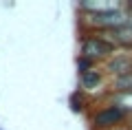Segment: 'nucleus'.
Returning <instances> with one entry per match:
<instances>
[{
    "label": "nucleus",
    "mask_w": 132,
    "mask_h": 130,
    "mask_svg": "<svg viewBox=\"0 0 132 130\" xmlns=\"http://www.w3.org/2000/svg\"><path fill=\"white\" fill-rule=\"evenodd\" d=\"M117 44L110 37V31H84L79 40V55L95 62H106L117 53Z\"/></svg>",
    "instance_id": "nucleus-1"
},
{
    "label": "nucleus",
    "mask_w": 132,
    "mask_h": 130,
    "mask_svg": "<svg viewBox=\"0 0 132 130\" xmlns=\"http://www.w3.org/2000/svg\"><path fill=\"white\" fill-rule=\"evenodd\" d=\"M130 22V11L123 7L117 9H106V11H95V13H81L79 24L84 31H114Z\"/></svg>",
    "instance_id": "nucleus-2"
},
{
    "label": "nucleus",
    "mask_w": 132,
    "mask_h": 130,
    "mask_svg": "<svg viewBox=\"0 0 132 130\" xmlns=\"http://www.w3.org/2000/svg\"><path fill=\"white\" fill-rule=\"evenodd\" d=\"M88 121H90V130H112V128H119V126H126L130 121V115L108 102L101 108L90 112Z\"/></svg>",
    "instance_id": "nucleus-3"
},
{
    "label": "nucleus",
    "mask_w": 132,
    "mask_h": 130,
    "mask_svg": "<svg viewBox=\"0 0 132 130\" xmlns=\"http://www.w3.org/2000/svg\"><path fill=\"white\" fill-rule=\"evenodd\" d=\"M104 66H106V71L112 73V77L132 73V51H117L110 60L104 62Z\"/></svg>",
    "instance_id": "nucleus-4"
},
{
    "label": "nucleus",
    "mask_w": 132,
    "mask_h": 130,
    "mask_svg": "<svg viewBox=\"0 0 132 130\" xmlns=\"http://www.w3.org/2000/svg\"><path fill=\"white\" fill-rule=\"evenodd\" d=\"M104 79H106L104 71L101 68H93V71H88V73L79 75V86H81L84 93H93V90H97L99 86L104 84Z\"/></svg>",
    "instance_id": "nucleus-5"
},
{
    "label": "nucleus",
    "mask_w": 132,
    "mask_h": 130,
    "mask_svg": "<svg viewBox=\"0 0 132 130\" xmlns=\"http://www.w3.org/2000/svg\"><path fill=\"white\" fill-rule=\"evenodd\" d=\"M110 37H112V42L117 44L119 49H123V51H132V24H123V27L114 29V31H110Z\"/></svg>",
    "instance_id": "nucleus-6"
},
{
    "label": "nucleus",
    "mask_w": 132,
    "mask_h": 130,
    "mask_svg": "<svg viewBox=\"0 0 132 130\" xmlns=\"http://www.w3.org/2000/svg\"><path fill=\"white\" fill-rule=\"evenodd\" d=\"M93 68H97V62L95 60H88V57H84V55L77 57V71H79V75L88 73V71H93Z\"/></svg>",
    "instance_id": "nucleus-7"
},
{
    "label": "nucleus",
    "mask_w": 132,
    "mask_h": 130,
    "mask_svg": "<svg viewBox=\"0 0 132 130\" xmlns=\"http://www.w3.org/2000/svg\"><path fill=\"white\" fill-rule=\"evenodd\" d=\"M112 130H132V128H130V124H126V126H119V128H112Z\"/></svg>",
    "instance_id": "nucleus-8"
}]
</instances>
